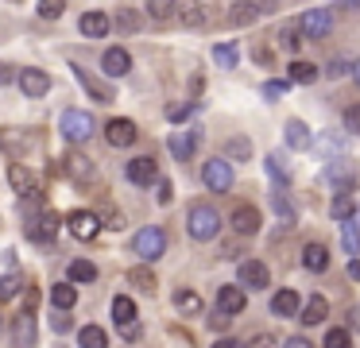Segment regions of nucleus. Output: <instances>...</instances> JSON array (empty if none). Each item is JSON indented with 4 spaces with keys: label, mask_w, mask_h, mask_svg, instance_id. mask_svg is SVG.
<instances>
[{
    "label": "nucleus",
    "mask_w": 360,
    "mask_h": 348,
    "mask_svg": "<svg viewBox=\"0 0 360 348\" xmlns=\"http://www.w3.org/2000/svg\"><path fill=\"white\" fill-rule=\"evenodd\" d=\"M186 232L194 240H213L221 232V213L213 205H205V201H194L186 213Z\"/></svg>",
    "instance_id": "obj_1"
},
{
    "label": "nucleus",
    "mask_w": 360,
    "mask_h": 348,
    "mask_svg": "<svg viewBox=\"0 0 360 348\" xmlns=\"http://www.w3.org/2000/svg\"><path fill=\"white\" fill-rule=\"evenodd\" d=\"M58 128H63V136L70 139V143H86V139L97 131V120L86 112V108H66L63 120H58Z\"/></svg>",
    "instance_id": "obj_2"
},
{
    "label": "nucleus",
    "mask_w": 360,
    "mask_h": 348,
    "mask_svg": "<svg viewBox=\"0 0 360 348\" xmlns=\"http://www.w3.org/2000/svg\"><path fill=\"white\" fill-rule=\"evenodd\" d=\"M132 252L140 255L143 263H155L159 255L167 252V232L159 228V224H148V228H140V232H136V240H132Z\"/></svg>",
    "instance_id": "obj_3"
},
{
    "label": "nucleus",
    "mask_w": 360,
    "mask_h": 348,
    "mask_svg": "<svg viewBox=\"0 0 360 348\" xmlns=\"http://www.w3.org/2000/svg\"><path fill=\"white\" fill-rule=\"evenodd\" d=\"M298 31H302V39H314V43H321V39L333 31V12L329 8H310V12H302V20H295Z\"/></svg>",
    "instance_id": "obj_4"
},
{
    "label": "nucleus",
    "mask_w": 360,
    "mask_h": 348,
    "mask_svg": "<svg viewBox=\"0 0 360 348\" xmlns=\"http://www.w3.org/2000/svg\"><path fill=\"white\" fill-rule=\"evenodd\" d=\"M202 182L210 186L213 193H229L233 190V167H229V159H210L202 167Z\"/></svg>",
    "instance_id": "obj_5"
},
{
    "label": "nucleus",
    "mask_w": 360,
    "mask_h": 348,
    "mask_svg": "<svg viewBox=\"0 0 360 348\" xmlns=\"http://www.w3.org/2000/svg\"><path fill=\"white\" fill-rule=\"evenodd\" d=\"M236 286H240V290H264V286H271V271H267V263L244 259L240 275H236Z\"/></svg>",
    "instance_id": "obj_6"
},
{
    "label": "nucleus",
    "mask_w": 360,
    "mask_h": 348,
    "mask_svg": "<svg viewBox=\"0 0 360 348\" xmlns=\"http://www.w3.org/2000/svg\"><path fill=\"white\" fill-rule=\"evenodd\" d=\"M39 344V329H35V314L24 309V314L12 317V348H35Z\"/></svg>",
    "instance_id": "obj_7"
},
{
    "label": "nucleus",
    "mask_w": 360,
    "mask_h": 348,
    "mask_svg": "<svg viewBox=\"0 0 360 348\" xmlns=\"http://www.w3.org/2000/svg\"><path fill=\"white\" fill-rule=\"evenodd\" d=\"M66 228H70L78 240H97V232H101V217L89 213V209H74V213L66 217Z\"/></svg>",
    "instance_id": "obj_8"
},
{
    "label": "nucleus",
    "mask_w": 360,
    "mask_h": 348,
    "mask_svg": "<svg viewBox=\"0 0 360 348\" xmlns=\"http://www.w3.org/2000/svg\"><path fill=\"white\" fill-rule=\"evenodd\" d=\"M124 174H128V182H136V186H151V182H159V162L148 159V155H140V159H132L124 167Z\"/></svg>",
    "instance_id": "obj_9"
},
{
    "label": "nucleus",
    "mask_w": 360,
    "mask_h": 348,
    "mask_svg": "<svg viewBox=\"0 0 360 348\" xmlns=\"http://www.w3.org/2000/svg\"><path fill=\"white\" fill-rule=\"evenodd\" d=\"M229 224H233L236 236H256L259 232V209L256 205H236L233 217H229Z\"/></svg>",
    "instance_id": "obj_10"
},
{
    "label": "nucleus",
    "mask_w": 360,
    "mask_h": 348,
    "mask_svg": "<svg viewBox=\"0 0 360 348\" xmlns=\"http://www.w3.org/2000/svg\"><path fill=\"white\" fill-rule=\"evenodd\" d=\"M70 74H74V82H82V89H86V93H89V97H94V101H105V105H109V101H117V93H112L109 85L101 82V77H94V74H89V70L74 66Z\"/></svg>",
    "instance_id": "obj_11"
},
{
    "label": "nucleus",
    "mask_w": 360,
    "mask_h": 348,
    "mask_svg": "<svg viewBox=\"0 0 360 348\" xmlns=\"http://www.w3.org/2000/svg\"><path fill=\"white\" fill-rule=\"evenodd\" d=\"M136 136H140V131H136V124L124 120V116H117V120L105 124V139H109L112 147H132Z\"/></svg>",
    "instance_id": "obj_12"
},
{
    "label": "nucleus",
    "mask_w": 360,
    "mask_h": 348,
    "mask_svg": "<svg viewBox=\"0 0 360 348\" xmlns=\"http://www.w3.org/2000/svg\"><path fill=\"white\" fill-rule=\"evenodd\" d=\"M326 182H333L337 190H352V182H356V167H352L349 159H329L326 162Z\"/></svg>",
    "instance_id": "obj_13"
},
{
    "label": "nucleus",
    "mask_w": 360,
    "mask_h": 348,
    "mask_svg": "<svg viewBox=\"0 0 360 348\" xmlns=\"http://www.w3.org/2000/svg\"><path fill=\"white\" fill-rule=\"evenodd\" d=\"M101 70L109 77H124L128 70H132V54H128L124 46H109V51L101 54Z\"/></svg>",
    "instance_id": "obj_14"
},
{
    "label": "nucleus",
    "mask_w": 360,
    "mask_h": 348,
    "mask_svg": "<svg viewBox=\"0 0 360 348\" xmlns=\"http://www.w3.org/2000/svg\"><path fill=\"white\" fill-rule=\"evenodd\" d=\"M55 228H58V217L51 213V209H43V213L27 224V236H32L35 244H51V240H55Z\"/></svg>",
    "instance_id": "obj_15"
},
{
    "label": "nucleus",
    "mask_w": 360,
    "mask_h": 348,
    "mask_svg": "<svg viewBox=\"0 0 360 348\" xmlns=\"http://www.w3.org/2000/svg\"><path fill=\"white\" fill-rule=\"evenodd\" d=\"M198 143H202V131H198V128L174 131V136H171V155H174L179 162H186L190 155H194V147H198Z\"/></svg>",
    "instance_id": "obj_16"
},
{
    "label": "nucleus",
    "mask_w": 360,
    "mask_h": 348,
    "mask_svg": "<svg viewBox=\"0 0 360 348\" xmlns=\"http://www.w3.org/2000/svg\"><path fill=\"white\" fill-rule=\"evenodd\" d=\"M329 317V302L321 298V294H310V298L298 306V321H306V325H321Z\"/></svg>",
    "instance_id": "obj_17"
},
{
    "label": "nucleus",
    "mask_w": 360,
    "mask_h": 348,
    "mask_svg": "<svg viewBox=\"0 0 360 348\" xmlns=\"http://www.w3.org/2000/svg\"><path fill=\"white\" fill-rule=\"evenodd\" d=\"M244 306H248V294H244L240 286H221V290H217V309H221V314L233 317V314H240Z\"/></svg>",
    "instance_id": "obj_18"
},
{
    "label": "nucleus",
    "mask_w": 360,
    "mask_h": 348,
    "mask_svg": "<svg viewBox=\"0 0 360 348\" xmlns=\"http://www.w3.org/2000/svg\"><path fill=\"white\" fill-rule=\"evenodd\" d=\"M283 139H287L290 151H306V147H314V136H310V128H306L302 120H287V128H283Z\"/></svg>",
    "instance_id": "obj_19"
},
{
    "label": "nucleus",
    "mask_w": 360,
    "mask_h": 348,
    "mask_svg": "<svg viewBox=\"0 0 360 348\" xmlns=\"http://www.w3.org/2000/svg\"><path fill=\"white\" fill-rule=\"evenodd\" d=\"M174 309H179V314H186V317H198L205 309V302H202V294H198V290L179 286V290H174Z\"/></svg>",
    "instance_id": "obj_20"
},
{
    "label": "nucleus",
    "mask_w": 360,
    "mask_h": 348,
    "mask_svg": "<svg viewBox=\"0 0 360 348\" xmlns=\"http://www.w3.org/2000/svg\"><path fill=\"white\" fill-rule=\"evenodd\" d=\"M78 27H82V35H89V39H105V35H109V27H112V20L105 12H86L78 20Z\"/></svg>",
    "instance_id": "obj_21"
},
{
    "label": "nucleus",
    "mask_w": 360,
    "mask_h": 348,
    "mask_svg": "<svg viewBox=\"0 0 360 348\" xmlns=\"http://www.w3.org/2000/svg\"><path fill=\"white\" fill-rule=\"evenodd\" d=\"M8 182H12V190H16L20 198H27V193H35V190H39L35 174H32L27 167H20V162H12V167H8Z\"/></svg>",
    "instance_id": "obj_22"
},
{
    "label": "nucleus",
    "mask_w": 360,
    "mask_h": 348,
    "mask_svg": "<svg viewBox=\"0 0 360 348\" xmlns=\"http://www.w3.org/2000/svg\"><path fill=\"white\" fill-rule=\"evenodd\" d=\"M20 89H24L27 97H43V93L51 89V77L43 74V70H20Z\"/></svg>",
    "instance_id": "obj_23"
},
{
    "label": "nucleus",
    "mask_w": 360,
    "mask_h": 348,
    "mask_svg": "<svg viewBox=\"0 0 360 348\" xmlns=\"http://www.w3.org/2000/svg\"><path fill=\"white\" fill-rule=\"evenodd\" d=\"M302 267L314 271V275H321V271L329 267V247L326 244H306L302 247Z\"/></svg>",
    "instance_id": "obj_24"
},
{
    "label": "nucleus",
    "mask_w": 360,
    "mask_h": 348,
    "mask_svg": "<svg viewBox=\"0 0 360 348\" xmlns=\"http://www.w3.org/2000/svg\"><path fill=\"white\" fill-rule=\"evenodd\" d=\"M298 306H302L298 290H279V294L271 298V314H275V317H298Z\"/></svg>",
    "instance_id": "obj_25"
},
{
    "label": "nucleus",
    "mask_w": 360,
    "mask_h": 348,
    "mask_svg": "<svg viewBox=\"0 0 360 348\" xmlns=\"http://www.w3.org/2000/svg\"><path fill=\"white\" fill-rule=\"evenodd\" d=\"M66 174H70L74 182H89V178H94V162H89L82 151H70L66 155Z\"/></svg>",
    "instance_id": "obj_26"
},
{
    "label": "nucleus",
    "mask_w": 360,
    "mask_h": 348,
    "mask_svg": "<svg viewBox=\"0 0 360 348\" xmlns=\"http://www.w3.org/2000/svg\"><path fill=\"white\" fill-rule=\"evenodd\" d=\"M259 20V8L252 4V0H236L233 8H229V23L233 27H248V23H256Z\"/></svg>",
    "instance_id": "obj_27"
},
{
    "label": "nucleus",
    "mask_w": 360,
    "mask_h": 348,
    "mask_svg": "<svg viewBox=\"0 0 360 348\" xmlns=\"http://www.w3.org/2000/svg\"><path fill=\"white\" fill-rule=\"evenodd\" d=\"M74 302H78V286L74 283H55L51 286V306L55 309H74Z\"/></svg>",
    "instance_id": "obj_28"
},
{
    "label": "nucleus",
    "mask_w": 360,
    "mask_h": 348,
    "mask_svg": "<svg viewBox=\"0 0 360 348\" xmlns=\"http://www.w3.org/2000/svg\"><path fill=\"white\" fill-rule=\"evenodd\" d=\"M78 348H109V337H105L101 325H82L78 329Z\"/></svg>",
    "instance_id": "obj_29"
},
{
    "label": "nucleus",
    "mask_w": 360,
    "mask_h": 348,
    "mask_svg": "<svg viewBox=\"0 0 360 348\" xmlns=\"http://www.w3.org/2000/svg\"><path fill=\"white\" fill-rule=\"evenodd\" d=\"M97 278V267L89 259H70V267H66V283H94Z\"/></svg>",
    "instance_id": "obj_30"
},
{
    "label": "nucleus",
    "mask_w": 360,
    "mask_h": 348,
    "mask_svg": "<svg viewBox=\"0 0 360 348\" xmlns=\"http://www.w3.org/2000/svg\"><path fill=\"white\" fill-rule=\"evenodd\" d=\"M287 82H295V85H314V82H318V66H314V62H290Z\"/></svg>",
    "instance_id": "obj_31"
},
{
    "label": "nucleus",
    "mask_w": 360,
    "mask_h": 348,
    "mask_svg": "<svg viewBox=\"0 0 360 348\" xmlns=\"http://www.w3.org/2000/svg\"><path fill=\"white\" fill-rule=\"evenodd\" d=\"M112 321H117V325L136 321V302L128 298V294H117V298H112Z\"/></svg>",
    "instance_id": "obj_32"
},
{
    "label": "nucleus",
    "mask_w": 360,
    "mask_h": 348,
    "mask_svg": "<svg viewBox=\"0 0 360 348\" xmlns=\"http://www.w3.org/2000/svg\"><path fill=\"white\" fill-rule=\"evenodd\" d=\"M267 174H271V182L275 186H287L290 182V167H287V159H283V155H267Z\"/></svg>",
    "instance_id": "obj_33"
},
{
    "label": "nucleus",
    "mask_w": 360,
    "mask_h": 348,
    "mask_svg": "<svg viewBox=\"0 0 360 348\" xmlns=\"http://www.w3.org/2000/svg\"><path fill=\"white\" fill-rule=\"evenodd\" d=\"M271 209L279 213V221L295 224V205H290V198H287V190H283V186H275V193H271Z\"/></svg>",
    "instance_id": "obj_34"
},
{
    "label": "nucleus",
    "mask_w": 360,
    "mask_h": 348,
    "mask_svg": "<svg viewBox=\"0 0 360 348\" xmlns=\"http://www.w3.org/2000/svg\"><path fill=\"white\" fill-rule=\"evenodd\" d=\"M174 15H179V20L186 23V27H202V23H205V8L198 4V0H186V4H182Z\"/></svg>",
    "instance_id": "obj_35"
},
{
    "label": "nucleus",
    "mask_w": 360,
    "mask_h": 348,
    "mask_svg": "<svg viewBox=\"0 0 360 348\" xmlns=\"http://www.w3.org/2000/svg\"><path fill=\"white\" fill-rule=\"evenodd\" d=\"M279 46L287 54H298V46H302V31H298V23H283L279 27Z\"/></svg>",
    "instance_id": "obj_36"
},
{
    "label": "nucleus",
    "mask_w": 360,
    "mask_h": 348,
    "mask_svg": "<svg viewBox=\"0 0 360 348\" xmlns=\"http://www.w3.org/2000/svg\"><path fill=\"white\" fill-rule=\"evenodd\" d=\"M213 62H217L221 70H236V62H240V51H236L233 43H217V46H213Z\"/></svg>",
    "instance_id": "obj_37"
},
{
    "label": "nucleus",
    "mask_w": 360,
    "mask_h": 348,
    "mask_svg": "<svg viewBox=\"0 0 360 348\" xmlns=\"http://www.w3.org/2000/svg\"><path fill=\"white\" fill-rule=\"evenodd\" d=\"M174 12H179V4H174V0H148V15H151L155 23L174 20Z\"/></svg>",
    "instance_id": "obj_38"
},
{
    "label": "nucleus",
    "mask_w": 360,
    "mask_h": 348,
    "mask_svg": "<svg viewBox=\"0 0 360 348\" xmlns=\"http://www.w3.org/2000/svg\"><path fill=\"white\" fill-rule=\"evenodd\" d=\"M341 236H345V252L360 255V224L352 221V217H349V221H341Z\"/></svg>",
    "instance_id": "obj_39"
},
{
    "label": "nucleus",
    "mask_w": 360,
    "mask_h": 348,
    "mask_svg": "<svg viewBox=\"0 0 360 348\" xmlns=\"http://www.w3.org/2000/svg\"><path fill=\"white\" fill-rule=\"evenodd\" d=\"M225 155H229L233 162H244V159L252 155V139H244V136H233V139L225 143Z\"/></svg>",
    "instance_id": "obj_40"
},
{
    "label": "nucleus",
    "mask_w": 360,
    "mask_h": 348,
    "mask_svg": "<svg viewBox=\"0 0 360 348\" xmlns=\"http://www.w3.org/2000/svg\"><path fill=\"white\" fill-rule=\"evenodd\" d=\"M352 190H337V198H333V205H329V213L337 217V221H349L352 217V198H349Z\"/></svg>",
    "instance_id": "obj_41"
},
{
    "label": "nucleus",
    "mask_w": 360,
    "mask_h": 348,
    "mask_svg": "<svg viewBox=\"0 0 360 348\" xmlns=\"http://www.w3.org/2000/svg\"><path fill=\"white\" fill-rule=\"evenodd\" d=\"M326 348H352V333L341 329V325H337V329H329L326 333Z\"/></svg>",
    "instance_id": "obj_42"
},
{
    "label": "nucleus",
    "mask_w": 360,
    "mask_h": 348,
    "mask_svg": "<svg viewBox=\"0 0 360 348\" xmlns=\"http://www.w3.org/2000/svg\"><path fill=\"white\" fill-rule=\"evenodd\" d=\"M63 8H66V0H39V8H35V12H39L43 20H58V15H63Z\"/></svg>",
    "instance_id": "obj_43"
},
{
    "label": "nucleus",
    "mask_w": 360,
    "mask_h": 348,
    "mask_svg": "<svg viewBox=\"0 0 360 348\" xmlns=\"http://www.w3.org/2000/svg\"><path fill=\"white\" fill-rule=\"evenodd\" d=\"M132 283L140 286V290H155V275H151L148 267H132Z\"/></svg>",
    "instance_id": "obj_44"
},
{
    "label": "nucleus",
    "mask_w": 360,
    "mask_h": 348,
    "mask_svg": "<svg viewBox=\"0 0 360 348\" xmlns=\"http://www.w3.org/2000/svg\"><path fill=\"white\" fill-rule=\"evenodd\" d=\"M171 198H174V186L167 182V178H159V182H155V201H159V205H171Z\"/></svg>",
    "instance_id": "obj_45"
},
{
    "label": "nucleus",
    "mask_w": 360,
    "mask_h": 348,
    "mask_svg": "<svg viewBox=\"0 0 360 348\" xmlns=\"http://www.w3.org/2000/svg\"><path fill=\"white\" fill-rule=\"evenodd\" d=\"M345 128H349L352 136H360V105H349V108H345Z\"/></svg>",
    "instance_id": "obj_46"
},
{
    "label": "nucleus",
    "mask_w": 360,
    "mask_h": 348,
    "mask_svg": "<svg viewBox=\"0 0 360 348\" xmlns=\"http://www.w3.org/2000/svg\"><path fill=\"white\" fill-rule=\"evenodd\" d=\"M12 294H20V275H4V278H0V298H12Z\"/></svg>",
    "instance_id": "obj_47"
},
{
    "label": "nucleus",
    "mask_w": 360,
    "mask_h": 348,
    "mask_svg": "<svg viewBox=\"0 0 360 348\" xmlns=\"http://www.w3.org/2000/svg\"><path fill=\"white\" fill-rule=\"evenodd\" d=\"M190 112H194V101H190V105H174V108H167V120H171V124H182Z\"/></svg>",
    "instance_id": "obj_48"
},
{
    "label": "nucleus",
    "mask_w": 360,
    "mask_h": 348,
    "mask_svg": "<svg viewBox=\"0 0 360 348\" xmlns=\"http://www.w3.org/2000/svg\"><path fill=\"white\" fill-rule=\"evenodd\" d=\"M0 143H4V151H16V155L27 147L24 139H20V136H12V131H0Z\"/></svg>",
    "instance_id": "obj_49"
},
{
    "label": "nucleus",
    "mask_w": 360,
    "mask_h": 348,
    "mask_svg": "<svg viewBox=\"0 0 360 348\" xmlns=\"http://www.w3.org/2000/svg\"><path fill=\"white\" fill-rule=\"evenodd\" d=\"M287 89H290V82H264V97H267V101L283 97Z\"/></svg>",
    "instance_id": "obj_50"
},
{
    "label": "nucleus",
    "mask_w": 360,
    "mask_h": 348,
    "mask_svg": "<svg viewBox=\"0 0 360 348\" xmlns=\"http://www.w3.org/2000/svg\"><path fill=\"white\" fill-rule=\"evenodd\" d=\"M117 23H120V31H136V27H140V15H136L132 8H124V12H120V20H117Z\"/></svg>",
    "instance_id": "obj_51"
},
{
    "label": "nucleus",
    "mask_w": 360,
    "mask_h": 348,
    "mask_svg": "<svg viewBox=\"0 0 360 348\" xmlns=\"http://www.w3.org/2000/svg\"><path fill=\"white\" fill-rule=\"evenodd\" d=\"M349 70H352V62H349V58H333V62H329L326 74H329V77H345Z\"/></svg>",
    "instance_id": "obj_52"
},
{
    "label": "nucleus",
    "mask_w": 360,
    "mask_h": 348,
    "mask_svg": "<svg viewBox=\"0 0 360 348\" xmlns=\"http://www.w3.org/2000/svg\"><path fill=\"white\" fill-rule=\"evenodd\" d=\"M248 348H279V344H275L271 333H256V337L248 340Z\"/></svg>",
    "instance_id": "obj_53"
},
{
    "label": "nucleus",
    "mask_w": 360,
    "mask_h": 348,
    "mask_svg": "<svg viewBox=\"0 0 360 348\" xmlns=\"http://www.w3.org/2000/svg\"><path fill=\"white\" fill-rule=\"evenodd\" d=\"M51 325H55L58 333H66V329H70V317H66V309H55V317H51Z\"/></svg>",
    "instance_id": "obj_54"
},
{
    "label": "nucleus",
    "mask_w": 360,
    "mask_h": 348,
    "mask_svg": "<svg viewBox=\"0 0 360 348\" xmlns=\"http://www.w3.org/2000/svg\"><path fill=\"white\" fill-rule=\"evenodd\" d=\"M120 333H124V340H140V321H128V325H120Z\"/></svg>",
    "instance_id": "obj_55"
},
{
    "label": "nucleus",
    "mask_w": 360,
    "mask_h": 348,
    "mask_svg": "<svg viewBox=\"0 0 360 348\" xmlns=\"http://www.w3.org/2000/svg\"><path fill=\"white\" fill-rule=\"evenodd\" d=\"M229 321H233V317H229V314H221V309H217V314L210 317V325H213V329H217V333H221V329H229Z\"/></svg>",
    "instance_id": "obj_56"
},
{
    "label": "nucleus",
    "mask_w": 360,
    "mask_h": 348,
    "mask_svg": "<svg viewBox=\"0 0 360 348\" xmlns=\"http://www.w3.org/2000/svg\"><path fill=\"white\" fill-rule=\"evenodd\" d=\"M283 348H314V344H310V337H287Z\"/></svg>",
    "instance_id": "obj_57"
},
{
    "label": "nucleus",
    "mask_w": 360,
    "mask_h": 348,
    "mask_svg": "<svg viewBox=\"0 0 360 348\" xmlns=\"http://www.w3.org/2000/svg\"><path fill=\"white\" fill-rule=\"evenodd\" d=\"M213 348H244L240 340H233V337H221V340H213Z\"/></svg>",
    "instance_id": "obj_58"
},
{
    "label": "nucleus",
    "mask_w": 360,
    "mask_h": 348,
    "mask_svg": "<svg viewBox=\"0 0 360 348\" xmlns=\"http://www.w3.org/2000/svg\"><path fill=\"white\" fill-rule=\"evenodd\" d=\"M252 4H256L259 12H275V0H252Z\"/></svg>",
    "instance_id": "obj_59"
},
{
    "label": "nucleus",
    "mask_w": 360,
    "mask_h": 348,
    "mask_svg": "<svg viewBox=\"0 0 360 348\" xmlns=\"http://www.w3.org/2000/svg\"><path fill=\"white\" fill-rule=\"evenodd\" d=\"M321 147H326V151H333V147H341V139H337V136H326V139H321Z\"/></svg>",
    "instance_id": "obj_60"
},
{
    "label": "nucleus",
    "mask_w": 360,
    "mask_h": 348,
    "mask_svg": "<svg viewBox=\"0 0 360 348\" xmlns=\"http://www.w3.org/2000/svg\"><path fill=\"white\" fill-rule=\"evenodd\" d=\"M349 278H360V259H352V263H349Z\"/></svg>",
    "instance_id": "obj_61"
},
{
    "label": "nucleus",
    "mask_w": 360,
    "mask_h": 348,
    "mask_svg": "<svg viewBox=\"0 0 360 348\" xmlns=\"http://www.w3.org/2000/svg\"><path fill=\"white\" fill-rule=\"evenodd\" d=\"M349 317H352V329H360V306H352V314H349Z\"/></svg>",
    "instance_id": "obj_62"
},
{
    "label": "nucleus",
    "mask_w": 360,
    "mask_h": 348,
    "mask_svg": "<svg viewBox=\"0 0 360 348\" xmlns=\"http://www.w3.org/2000/svg\"><path fill=\"white\" fill-rule=\"evenodd\" d=\"M349 74H352V77H356V85H360V58H356V62H352V70H349Z\"/></svg>",
    "instance_id": "obj_63"
}]
</instances>
